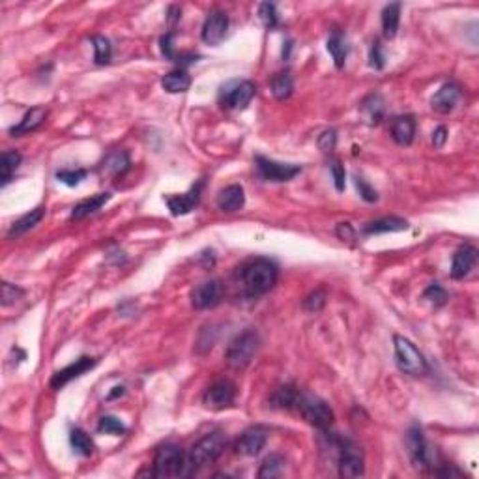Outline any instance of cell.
Returning <instances> with one entry per match:
<instances>
[{
    "mask_svg": "<svg viewBox=\"0 0 479 479\" xmlns=\"http://www.w3.org/2000/svg\"><path fill=\"white\" fill-rule=\"evenodd\" d=\"M69 444H71L75 453L81 455V457H90L94 453L92 438H90L87 430L79 429V427H75L69 433Z\"/></svg>",
    "mask_w": 479,
    "mask_h": 479,
    "instance_id": "cell-31",
    "label": "cell"
},
{
    "mask_svg": "<svg viewBox=\"0 0 479 479\" xmlns=\"http://www.w3.org/2000/svg\"><path fill=\"white\" fill-rule=\"evenodd\" d=\"M162 53L165 55V58H168L171 62H176L178 60V55L175 53V47H173V32H168L162 37Z\"/></svg>",
    "mask_w": 479,
    "mask_h": 479,
    "instance_id": "cell-46",
    "label": "cell"
},
{
    "mask_svg": "<svg viewBox=\"0 0 479 479\" xmlns=\"http://www.w3.org/2000/svg\"><path fill=\"white\" fill-rule=\"evenodd\" d=\"M44 216H45V208L44 206H37V208H34V210H31L28 214H25L23 218H19L17 221L12 225V229H10V232H8V236L10 238L23 236V234H26L28 231H32L36 225H40V221L44 219Z\"/></svg>",
    "mask_w": 479,
    "mask_h": 479,
    "instance_id": "cell-25",
    "label": "cell"
},
{
    "mask_svg": "<svg viewBox=\"0 0 479 479\" xmlns=\"http://www.w3.org/2000/svg\"><path fill=\"white\" fill-rule=\"evenodd\" d=\"M202 187H204V180L197 182L187 193L167 197V206L168 210H171V214H173V216H187V214L193 210L195 206L199 204Z\"/></svg>",
    "mask_w": 479,
    "mask_h": 479,
    "instance_id": "cell-16",
    "label": "cell"
},
{
    "mask_svg": "<svg viewBox=\"0 0 479 479\" xmlns=\"http://www.w3.org/2000/svg\"><path fill=\"white\" fill-rule=\"evenodd\" d=\"M446 141H448V130H446L444 125L436 128L435 133H433V144H435V148H442L444 144H446Z\"/></svg>",
    "mask_w": 479,
    "mask_h": 479,
    "instance_id": "cell-48",
    "label": "cell"
},
{
    "mask_svg": "<svg viewBox=\"0 0 479 479\" xmlns=\"http://www.w3.org/2000/svg\"><path fill=\"white\" fill-rule=\"evenodd\" d=\"M125 430L128 427L114 416H103L98 424V433H105V435H124Z\"/></svg>",
    "mask_w": 479,
    "mask_h": 479,
    "instance_id": "cell-37",
    "label": "cell"
},
{
    "mask_svg": "<svg viewBox=\"0 0 479 479\" xmlns=\"http://www.w3.org/2000/svg\"><path fill=\"white\" fill-rule=\"evenodd\" d=\"M408 229V221L401 218H384L369 223L363 229V234H384V232H401Z\"/></svg>",
    "mask_w": 479,
    "mask_h": 479,
    "instance_id": "cell-28",
    "label": "cell"
},
{
    "mask_svg": "<svg viewBox=\"0 0 479 479\" xmlns=\"http://www.w3.org/2000/svg\"><path fill=\"white\" fill-rule=\"evenodd\" d=\"M98 365V360L96 358H88V356H82L79 360H75L73 363H69L68 367L60 369L58 373H55L53 380H51V387L55 390H60L66 384H69L73 378H79L81 374H85L87 371L94 369Z\"/></svg>",
    "mask_w": 479,
    "mask_h": 479,
    "instance_id": "cell-13",
    "label": "cell"
},
{
    "mask_svg": "<svg viewBox=\"0 0 479 479\" xmlns=\"http://www.w3.org/2000/svg\"><path fill=\"white\" fill-rule=\"evenodd\" d=\"M225 448H227V436L221 430L210 433L204 438H200L199 442L191 448L187 462H189L191 468H204L218 461L219 457L223 455Z\"/></svg>",
    "mask_w": 479,
    "mask_h": 479,
    "instance_id": "cell-4",
    "label": "cell"
},
{
    "mask_svg": "<svg viewBox=\"0 0 479 479\" xmlns=\"http://www.w3.org/2000/svg\"><path fill=\"white\" fill-rule=\"evenodd\" d=\"M131 162H130V154L125 150H114L111 154H107L105 159L101 162V175L105 176H122L125 171H130Z\"/></svg>",
    "mask_w": 479,
    "mask_h": 479,
    "instance_id": "cell-21",
    "label": "cell"
},
{
    "mask_svg": "<svg viewBox=\"0 0 479 479\" xmlns=\"http://www.w3.org/2000/svg\"><path fill=\"white\" fill-rule=\"evenodd\" d=\"M393 347H395L397 367L403 373L410 374V376H424V374L429 373V365L414 342L405 339V337L393 336Z\"/></svg>",
    "mask_w": 479,
    "mask_h": 479,
    "instance_id": "cell-5",
    "label": "cell"
},
{
    "mask_svg": "<svg viewBox=\"0 0 479 479\" xmlns=\"http://www.w3.org/2000/svg\"><path fill=\"white\" fill-rule=\"evenodd\" d=\"M88 176V173L85 168H62L56 173V180L62 182L68 187H75L79 186L85 178Z\"/></svg>",
    "mask_w": 479,
    "mask_h": 479,
    "instance_id": "cell-36",
    "label": "cell"
},
{
    "mask_svg": "<svg viewBox=\"0 0 479 479\" xmlns=\"http://www.w3.org/2000/svg\"><path fill=\"white\" fill-rule=\"evenodd\" d=\"M461 96V87H459L457 82H446V85L433 96L430 107H433L436 112H440V114H448V112H451L455 107L459 105Z\"/></svg>",
    "mask_w": 479,
    "mask_h": 479,
    "instance_id": "cell-17",
    "label": "cell"
},
{
    "mask_svg": "<svg viewBox=\"0 0 479 479\" xmlns=\"http://www.w3.org/2000/svg\"><path fill=\"white\" fill-rule=\"evenodd\" d=\"M424 296L425 299H429V302H433L435 305H444L448 302V293H446V288L438 285V283H430V285L427 286Z\"/></svg>",
    "mask_w": 479,
    "mask_h": 479,
    "instance_id": "cell-41",
    "label": "cell"
},
{
    "mask_svg": "<svg viewBox=\"0 0 479 479\" xmlns=\"http://www.w3.org/2000/svg\"><path fill=\"white\" fill-rule=\"evenodd\" d=\"M268 433L262 427H251L243 430V435L238 438L236 453L242 457H256L266 446Z\"/></svg>",
    "mask_w": 479,
    "mask_h": 479,
    "instance_id": "cell-14",
    "label": "cell"
},
{
    "mask_svg": "<svg viewBox=\"0 0 479 479\" xmlns=\"http://www.w3.org/2000/svg\"><path fill=\"white\" fill-rule=\"evenodd\" d=\"M234 399H236V386L232 384L231 380H218L206 390L202 403L212 410H221V408L231 406L234 403Z\"/></svg>",
    "mask_w": 479,
    "mask_h": 479,
    "instance_id": "cell-11",
    "label": "cell"
},
{
    "mask_svg": "<svg viewBox=\"0 0 479 479\" xmlns=\"http://www.w3.org/2000/svg\"><path fill=\"white\" fill-rule=\"evenodd\" d=\"M259 336L256 331L245 330L243 333L236 336L229 345V349L225 352V361L227 365L232 369H243L247 367L253 356L259 350Z\"/></svg>",
    "mask_w": 479,
    "mask_h": 479,
    "instance_id": "cell-7",
    "label": "cell"
},
{
    "mask_svg": "<svg viewBox=\"0 0 479 479\" xmlns=\"http://www.w3.org/2000/svg\"><path fill=\"white\" fill-rule=\"evenodd\" d=\"M392 139L399 146H410L416 137V120L412 114H403V116H395L392 120Z\"/></svg>",
    "mask_w": 479,
    "mask_h": 479,
    "instance_id": "cell-19",
    "label": "cell"
},
{
    "mask_svg": "<svg viewBox=\"0 0 479 479\" xmlns=\"http://www.w3.org/2000/svg\"><path fill=\"white\" fill-rule=\"evenodd\" d=\"M21 163V154L19 152H4L2 154V163H0V178H2V187H6L12 182L15 171Z\"/></svg>",
    "mask_w": 479,
    "mask_h": 479,
    "instance_id": "cell-32",
    "label": "cell"
},
{
    "mask_svg": "<svg viewBox=\"0 0 479 479\" xmlns=\"http://www.w3.org/2000/svg\"><path fill=\"white\" fill-rule=\"evenodd\" d=\"M243 204H245V193H243L242 186H229L221 189L218 195V206L219 210H223L227 214L238 212L242 210Z\"/></svg>",
    "mask_w": 479,
    "mask_h": 479,
    "instance_id": "cell-22",
    "label": "cell"
},
{
    "mask_svg": "<svg viewBox=\"0 0 479 479\" xmlns=\"http://www.w3.org/2000/svg\"><path fill=\"white\" fill-rule=\"evenodd\" d=\"M162 87L168 94H182L187 92L191 87V77L184 71V69H176L171 71L162 79Z\"/></svg>",
    "mask_w": 479,
    "mask_h": 479,
    "instance_id": "cell-27",
    "label": "cell"
},
{
    "mask_svg": "<svg viewBox=\"0 0 479 479\" xmlns=\"http://www.w3.org/2000/svg\"><path fill=\"white\" fill-rule=\"evenodd\" d=\"M406 446H408V455L414 468L421 470V472H429L436 470L438 467V451L433 444L425 438L421 427L414 425L408 435H406Z\"/></svg>",
    "mask_w": 479,
    "mask_h": 479,
    "instance_id": "cell-3",
    "label": "cell"
},
{
    "mask_svg": "<svg viewBox=\"0 0 479 479\" xmlns=\"http://www.w3.org/2000/svg\"><path fill=\"white\" fill-rule=\"evenodd\" d=\"M336 143H337V133L333 130L324 131L322 135L318 137V146H320L322 152H331V150L336 148Z\"/></svg>",
    "mask_w": 479,
    "mask_h": 479,
    "instance_id": "cell-45",
    "label": "cell"
},
{
    "mask_svg": "<svg viewBox=\"0 0 479 479\" xmlns=\"http://www.w3.org/2000/svg\"><path fill=\"white\" fill-rule=\"evenodd\" d=\"M360 111L363 114V119L367 120L371 125L380 124V120L384 119V112H386L384 98L380 94H369L367 98L361 101Z\"/></svg>",
    "mask_w": 479,
    "mask_h": 479,
    "instance_id": "cell-24",
    "label": "cell"
},
{
    "mask_svg": "<svg viewBox=\"0 0 479 479\" xmlns=\"http://www.w3.org/2000/svg\"><path fill=\"white\" fill-rule=\"evenodd\" d=\"M285 468V459L277 453H272L270 457L264 459V462L261 464V470H259V478L261 479H272L279 478L281 472Z\"/></svg>",
    "mask_w": 479,
    "mask_h": 479,
    "instance_id": "cell-34",
    "label": "cell"
},
{
    "mask_svg": "<svg viewBox=\"0 0 479 479\" xmlns=\"http://www.w3.org/2000/svg\"><path fill=\"white\" fill-rule=\"evenodd\" d=\"M186 455L182 448L175 444H165L156 451L154 457V470L152 476L154 478H178L184 473L186 468Z\"/></svg>",
    "mask_w": 479,
    "mask_h": 479,
    "instance_id": "cell-8",
    "label": "cell"
},
{
    "mask_svg": "<svg viewBox=\"0 0 479 479\" xmlns=\"http://www.w3.org/2000/svg\"><path fill=\"white\" fill-rule=\"evenodd\" d=\"M326 47H328V53H330L333 62H336V68L341 69L345 66V62H347V56H349V45H347V40L342 36V32L333 31Z\"/></svg>",
    "mask_w": 479,
    "mask_h": 479,
    "instance_id": "cell-26",
    "label": "cell"
},
{
    "mask_svg": "<svg viewBox=\"0 0 479 479\" xmlns=\"http://www.w3.org/2000/svg\"><path fill=\"white\" fill-rule=\"evenodd\" d=\"M369 64H371V68L374 69H384V66H386V55H384V51H382L380 42H373V44H371Z\"/></svg>",
    "mask_w": 479,
    "mask_h": 479,
    "instance_id": "cell-42",
    "label": "cell"
},
{
    "mask_svg": "<svg viewBox=\"0 0 479 479\" xmlns=\"http://www.w3.org/2000/svg\"><path fill=\"white\" fill-rule=\"evenodd\" d=\"M336 232H337V236L341 238L342 242H352V240L356 238V232L350 223H339Z\"/></svg>",
    "mask_w": 479,
    "mask_h": 479,
    "instance_id": "cell-47",
    "label": "cell"
},
{
    "mask_svg": "<svg viewBox=\"0 0 479 479\" xmlns=\"http://www.w3.org/2000/svg\"><path fill=\"white\" fill-rule=\"evenodd\" d=\"M223 299V285L221 281L210 279L195 286L193 294H191V304L195 309H212L218 307Z\"/></svg>",
    "mask_w": 479,
    "mask_h": 479,
    "instance_id": "cell-12",
    "label": "cell"
},
{
    "mask_svg": "<svg viewBox=\"0 0 479 479\" xmlns=\"http://www.w3.org/2000/svg\"><path fill=\"white\" fill-rule=\"evenodd\" d=\"M259 15H261V21L264 23V26L270 28V31L279 25V13H277V8H275V4H272V2H264V4H261V8H259Z\"/></svg>",
    "mask_w": 479,
    "mask_h": 479,
    "instance_id": "cell-38",
    "label": "cell"
},
{
    "mask_svg": "<svg viewBox=\"0 0 479 479\" xmlns=\"http://www.w3.org/2000/svg\"><path fill=\"white\" fill-rule=\"evenodd\" d=\"M298 397L299 392L294 386H281L275 390L270 403L274 408H279V410H290V408H296Z\"/></svg>",
    "mask_w": 479,
    "mask_h": 479,
    "instance_id": "cell-30",
    "label": "cell"
},
{
    "mask_svg": "<svg viewBox=\"0 0 479 479\" xmlns=\"http://www.w3.org/2000/svg\"><path fill=\"white\" fill-rule=\"evenodd\" d=\"M294 82L293 77L288 73H277L272 77V94L275 96V100L285 101L293 96Z\"/></svg>",
    "mask_w": 479,
    "mask_h": 479,
    "instance_id": "cell-33",
    "label": "cell"
},
{
    "mask_svg": "<svg viewBox=\"0 0 479 479\" xmlns=\"http://www.w3.org/2000/svg\"><path fill=\"white\" fill-rule=\"evenodd\" d=\"M296 410L304 416L307 424H311L318 430H328L330 425L333 424V410L328 406L326 401H322L317 395H311V393H299Z\"/></svg>",
    "mask_w": 479,
    "mask_h": 479,
    "instance_id": "cell-6",
    "label": "cell"
},
{
    "mask_svg": "<svg viewBox=\"0 0 479 479\" xmlns=\"http://www.w3.org/2000/svg\"><path fill=\"white\" fill-rule=\"evenodd\" d=\"M0 290H2L0 299H2V305H4V307L15 304L17 299H21L25 296V290H23V288H19V286L8 283V281H4V283L0 285Z\"/></svg>",
    "mask_w": 479,
    "mask_h": 479,
    "instance_id": "cell-39",
    "label": "cell"
},
{
    "mask_svg": "<svg viewBox=\"0 0 479 479\" xmlns=\"http://www.w3.org/2000/svg\"><path fill=\"white\" fill-rule=\"evenodd\" d=\"M330 171L331 176H333V184H336L337 191H345V178H347V175H345V167H342L339 162H333L330 165Z\"/></svg>",
    "mask_w": 479,
    "mask_h": 479,
    "instance_id": "cell-44",
    "label": "cell"
},
{
    "mask_svg": "<svg viewBox=\"0 0 479 479\" xmlns=\"http://www.w3.org/2000/svg\"><path fill=\"white\" fill-rule=\"evenodd\" d=\"M478 262V249L472 245H461L455 251L453 261H451V277L453 279H464Z\"/></svg>",
    "mask_w": 479,
    "mask_h": 479,
    "instance_id": "cell-18",
    "label": "cell"
},
{
    "mask_svg": "<svg viewBox=\"0 0 479 479\" xmlns=\"http://www.w3.org/2000/svg\"><path fill=\"white\" fill-rule=\"evenodd\" d=\"M279 277L277 264L270 259H253L242 266V281L251 296H262L270 293Z\"/></svg>",
    "mask_w": 479,
    "mask_h": 479,
    "instance_id": "cell-1",
    "label": "cell"
},
{
    "mask_svg": "<svg viewBox=\"0 0 479 479\" xmlns=\"http://www.w3.org/2000/svg\"><path fill=\"white\" fill-rule=\"evenodd\" d=\"M331 442H333V449H336L339 476L341 478L363 476L365 464H363V453H361L360 446L349 438H341V436L336 435H331Z\"/></svg>",
    "mask_w": 479,
    "mask_h": 479,
    "instance_id": "cell-2",
    "label": "cell"
},
{
    "mask_svg": "<svg viewBox=\"0 0 479 479\" xmlns=\"http://www.w3.org/2000/svg\"><path fill=\"white\" fill-rule=\"evenodd\" d=\"M256 173L262 180L266 182H288L293 180L294 176L302 173L299 165H293V163H279L268 157L259 156L255 159Z\"/></svg>",
    "mask_w": 479,
    "mask_h": 479,
    "instance_id": "cell-10",
    "label": "cell"
},
{
    "mask_svg": "<svg viewBox=\"0 0 479 479\" xmlns=\"http://www.w3.org/2000/svg\"><path fill=\"white\" fill-rule=\"evenodd\" d=\"M354 184H356V189L360 191L361 199L365 200V202H376V200H378V193L374 191V187L369 186L367 182L363 180V178L356 176Z\"/></svg>",
    "mask_w": 479,
    "mask_h": 479,
    "instance_id": "cell-43",
    "label": "cell"
},
{
    "mask_svg": "<svg viewBox=\"0 0 479 479\" xmlns=\"http://www.w3.org/2000/svg\"><path fill=\"white\" fill-rule=\"evenodd\" d=\"M47 114H49V111L45 107H32L31 111H26L25 116L19 120L17 125L10 128V135L12 137H23L26 133L36 131L37 128H42V124L47 119Z\"/></svg>",
    "mask_w": 479,
    "mask_h": 479,
    "instance_id": "cell-20",
    "label": "cell"
},
{
    "mask_svg": "<svg viewBox=\"0 0 479 479\" xmlns=\"http://www.w3.org/2000/svg\"><path fill=\"white\" fill-rule=\"evenodd\" d=\"M326 298H328L326 290H324V288H318V290L311 293L304 299V309L309 313H318L324 305H326Z\"/></svg>",
    "mask_w": 479,
    "mask_h": 479,
    "instance_id": "cell-40",
    "label": "cell"
},
{
    "mask_svg": "<svg viewBox=\"0 0 479 479\" xmlns=\"http://www.w3.org/2000/svg\"><path fill=\"white\" fill-rule=\"evenodd\" d=\"M90 42H92L94 45V62L98 64V66H103V64L111 62V42L103 36H92L90 37Z\"/></svg>",
    "mask_w": 479,
    "mask_h": 479,
    "instance_id": "cell-35",
    "label": "cell"
},
{
    "mask_svg": "<svg viewBox=\"0 0 479 479\" xmlns=\"http://www.w3.org/2000/svg\"><path fill=\"white\" fill-rule=\"evenodd\" d=\"M229 31V17L223 12H212L202 26V42L208 45H219Z\"/></svg>",
    "mask_w": 479,
    "mask_h": 479,
    "instance_id": "cell-15",
    "label": "cell"
},
{
    "mask_svg": "<svg viewBox=\"0 0 479 479\" xmlns=\"http://www.w3.org/2000/svg\"><path fill=\"white\" fill-rule=\"evenodd\" d=\"M111 193H98L94 195V197H90V199L81 200V202L71 210L69 219H71V221H79V219H85L88 218V216H92V214H96L98 210H101V208L111 200Z\"/></svg>",
    "mask_w": 479,
    "mask_h": 479,
    "instance_id": "cell-23",
    "label": "cell"
},
{
    "mask_svg": "<svg viewBox=\"0 0 479 479\" xmlns=\"http://www.w3.org/2000/svg\"><path fill=\"white\" fill-rule=\"evenodd\" d=\"M256 87L251 81H232L221 88V103L225 109L242 111L255 98Z\"/></svg>",
    "mask_w": 479,
    "mask_h": 479,
    "instance_id": "cell-9",
    "label": "cell"
},
{
    "mask_svg": "<svg viewBox=\"0 0 479 479\" xmlns=\"http://www.w3.org/2000/svg\"><path fill=\"white\" fill-rule=\"evenodd\" d=\"M399 23H401V4L399 2L387 4L382 12V32L387 40H393L397 36Z\"/></svg>",
    "mask_w": 479,
    "mask_h": 479,
    "instance_id": "cell-29",
    "label": "cell"
}]
</instances>
